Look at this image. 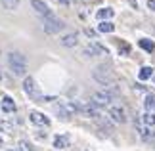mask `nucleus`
<instances>
[{"mask_svg": "<svg viewBox=\"0 0 155 151\" xmlns=\"http://www.w3.org/2000/svg\"><path fill=\"white\" fill-rule=\"evenodd\" d=\"M8 65L14 71V75H25L27 73V57L19 52H12L8 54Z\"/></svg>", "mask_w": 155, "mask_h": 151, "instance_id": "obj_1", "label": "nucleus"}, {"mask_svg": "<svg viewBox=\"0 0 155 151\" xmlns=\"http://www.w3.org/2000/svg\"><path fill=\"white\" fill-rule=\"evenodd\" d=\"M92 75H94V78H96L100 84H105V86L115 80V75H113V71L107 67V65H98Z\"/></svg>", "mask_w": 155, "mask_h": 151, "instance_id": "obj_2", "label": "nucleus"}, {"mask_svg": "<svg viewBox=\"0 0 155 151\" xmlns=\"http://www.w3.org/2000/svg\"><path fill=\"white\" fill-rule=\"evenodd\" d=\"M42 25H44V31L48 34H56V33H59L65 27V23L61 19H58V17L50 15V17H44L42 19Z\"/></svg>", "mask_w": 155, "mask_h": 151, "instance_id": "obj_3", "label": "nucleus"}, {"mask_svg": "<svg viewBox=\"0 0 155 151\" xmlns=\"http://www.w3.org/2000/svg\"><path fill=\"white\" fill-rule=\"evenodd\" d=\"M23 90L27 92L29 98H33V100H44V96H40V92L37 90V86H35V80L31 77H27L25 80H23Z\"/></svg>", "mask_w": 155, "mask_h": 151, "instance_id": "obj_4", "label": "nucleus"}, {"mask_svg": "<svg viewBox=\"0 0 155 151\" xmlns=\"http://www.w3.org/2000/svg\"><path fill=\"white\" fill-rule=\"evenodd\" d=\"M109 101H111V94L109 92H96V94H92V103L96 107L109 105Z\"/></svg>", "mask_w": 155, "mask_h": 151, "instance_id": "obj_5", "label": "nucleus"}, {"mask_svg": "<svg viewBox=\"0 0 155 151\" xmlns=\"http://www.w3.org/2000/svg\"><path fill=\"white\" fill-rule=\"evenodd\" d=\"M31 6L38 11L40 15H44V17H50V15H52V14H50V8L42 2V0H31Z\"/></svg>", "mask_w": 155, "mask_h": 151, "instance_id": "obj_6", "label": "nucleus"}, {"mask_svg": "<svg viewBox=\"0 0 155 151\" xmlns=\"http://www.w3.org/2000/svg\"><path fill=\"white\" fill-rule=\"evenodd\" d=\"M29 117H31V120H33L35 124H42V126H48V124H50V119L44 117V115L38 113V111H31V115H29Z\"/></svg>", "mask_w": 155, "mask_h": 151, "instance_id": "obj_7", "label": "nucleus"}, {"mask_svg": "<svg viewBox=\"0 0 155 151\" xmlns=\"http://www.w3.org/2000/svg\"><path fill=\"white\" fill-rule=\"evenodd\" d=\"M109 117L115 120V123H124V120H127V117H124V109H121V107H111Z\"/></svg>", "mask_w": 155, "mask_h": 151, "instance_id": "obj_8", "label": "nucleus"}, {"mask_svg": "<svg viewBox=\"0 0 155 151\" xmlns=\"http://www.w3.org/2000/svg\"><path fill=\"white\" fill-rule=\"evenodd\" d=\"M84 54H86V56H96V54H107V50H105L104 46H100V44H96V42H92V44L84 50Z\"/></svg>", "mask_w": 155, "mask_h": 151, "instance_id": "obj_9", "label": "nucleus"}, {"mask_svg": "<svg viewBox=\"0 0 155 151\" xmlns=\"http://www.w3.org/2000/svg\"><path fill=\"white\" fill-rule=\"evenodd\" d=\"M61 44H63V46H67V48L75 46V44H77V33H69V34H65V37L61 38Z\"/></svg>", "mask_w": 155, "mask_h": 151, "instance_id": "obj_10", "label": "nucleus"}, {"mask_svg": "<svg viewBox=\"0 0 155 151\" xmlns=\"http://www.w3.org/2000/svg\"><path fill=\"white\" fill-rule=\"evenodd\" d=\"M2 111H6V113H14L15 111V103H14L12 98H4L2 100Z\"/></svg>", "mask_w": 155, "mask_h": 151, "instance_id": "obj_11", "label": "nucleus"}, {"mask_svg": "<svg viewBox=\"0 0 155 151\" xmlns=\"http://www.w3.org/2000/svg\"><path fill=\"white\" fill-rule=\"evenodd\" d=\"M54 146H56L58 149H63L69 146V138L67 136H56V140H54Z\"/></svg>", "mask_w": 155, "mask_h": 151, "instance_id": "obj_12", "label": "nucleus"}, {"mask_svg": "<svg viewBox=\"0 0 155 151\" xmlns=\"http://www.w3.org/2000/svg\"><path fill=\"white\" fill-rule=\"evenodd\" d=\"M153 75H155V73H153L151 67H142L140 73H138V78H140V80H147V78H151Z\"/></svg>", "mask_w": 155, "mask_h": 151, "instance_id": "obj_13", "label": "nucleus"}, {"mask_svg": "<svg viewBox=\"0 0 155 151\" xmlns=\"http://www.w3.org/2000/svg\"><path fill=\"white\" fill-rule=\"evenodd\" d=\"M98 19H109V17H113V10L111 8H102V10H98V14H96Z\"/></svg>", "mask_w": 155, "mask_h": 151, "instance_id": "obj_14", "label": "nucleus"}, {"mask_svg": "<svg viewBox=\"0 0 155 151\" xmlns=\"http://www.w3.org/2000/svg\"><path fill=\"white\" fill-rule=\"evenodd\" d=\"M146 109H147V113H155V94H147V98H146Z\"/></svg>", "mask_w": 155, "mask_h": 151, "instance_id": "obj_15", "label": "nucleus"}, {"mask_svg": "<svg viewBox=\"0 0 155 151\" xmlns=\"http://www.w3.org/2000/svg\"><path fill=\"white\" fill-rule=\"evenodd\" d=\"M142 123H144L147 128H151V126H155V113H146L144 117H142Z\"/></svg>", "mask_w": 155, "mask_h": 151, "instance_id": "obj_16", "label": "nucleus"}, {"mask_svg": "<svg viewBox=\"0 0 155 151\" xmlns=\"http://www.w3.org/2000/svg\"><path fill=\"white\" fill-rule=\"evenodd\" d=\"M113 29H115V25L113 23H109V21H102L98 25V31L100 33H113Z\"/></svg>", "mask_w": 155, "mask_h": 151, "instance_id": "obj_17", "label": "nucleus"}, {"mask_svg": "<svg viewBox=\"0 0 155 151\" xmlns=\"http://www.w3.org/2000/svg\"><path fill=\"white\" fill-rule=\"evenodd\" d=\"M138 44H140L142 48H144V50H146V52H153V50H155V44H153V40H147V38H142V40L138 42Z\"/></svg>", "mask_w": 155, "mask_h": 151, "instance_id": "obj_18", "label": "nucleus"}, {"mask_svg": "<svg viewBox=\"0 0 155 151\" xmlns=\"http://www.w3.org/2000/svg\"><path fill=\"white\" fill-rule=\"evenodd\" d=\"M0 2H2V6L6 10H15L19 6V0H0Z\"/></svg>", "mask_w": 155, "mask_h": 151, "instance_id": "obj_19", "label": "nucleus"}, {"mask_svg": "<svg viewBox=\"0 0 155 151\" xmlns=\"http://www.w3.org/2000/svg\"><path fill=\"white\" fill-rule=\"evenodd\" d=\"M147 8L155 11V0H147Z\"/></svg>", "mask_w": 155, "mask_h": 151, "instance_id": "obj_20", "label": "nucleus"}, {"mask_svg": "<svg viewBox=\"0 0 155 151\" xmlns=\"http://www.w3.org/2000/svg\"><path fill=\"white\" fill-rule=\"evenodd\" d=\"M59 2H61V4H69V0H59Z\"/></svg>", "mask_w": 155, "mask_h": 151, "instance_id": "obj_21", "label": "nucleus"}, {"mask_svg": "<svg viewBox=\"0 0 155 151\" xmlns=\"http://www.w3.org/2000/svg\"><path fill=\"white\" fill-rule=\"evenodd\" d=\"M0 146H2V140H0Z\"/></svg>", "mask_w": 155, "mask_h": 151, "instance_id": "obj_22", "label": "nucleus"}, {"mask_svg": "<svg viewBox=\"0 0 155 151\" xmlns=\"http://www.w3.org/2000/svg\"><path fill=\"white\" fill-rule=\"evenodd\" d=\"M153 80H155V75H153Z\"/></svg>", "mask_w": 155, "mask_h": 151, "instance_id": "obj_23", "label": "nucleus"}, {"mask_svg": "<svg viewBox=\"0 0 155 151\" xmlns=\"http://www.w3.org/2000/svg\"><path fill=\"white\" fill-rule=\"evenodd\" d=\"M10 151H14V149H10Z\"/></svg>", "mask_w": 155, "mask_h": 151, "instance_id": "obj_24", "label": "nucleus"}]
</instances>
